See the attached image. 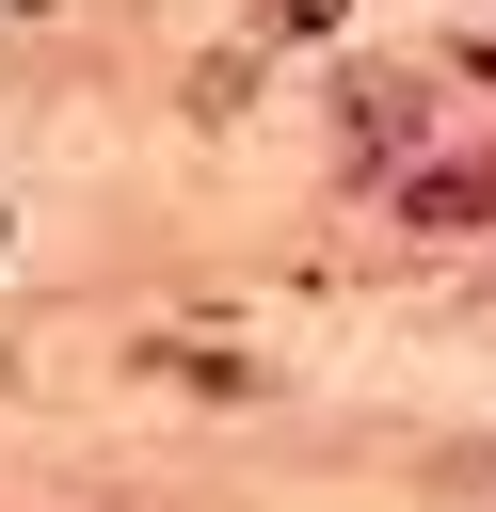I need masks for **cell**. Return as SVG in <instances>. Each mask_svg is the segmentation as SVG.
Segmentation results:
<instances>
[{
    "instance_id": "cell-1",
    "label": "cell",
    "mask_w": 496,
    "mask_h": 512,
    "mask_svg": "<svg viewBox=\"0 0 496 512\" xmlns=\"http://www.w3.org/2000/svg\"><path fill=\"white\" fill-rule=\"evenodd\" d=\"M416 224H496V160H464V176H416Z\"/></svg>"
}]
</instances>
